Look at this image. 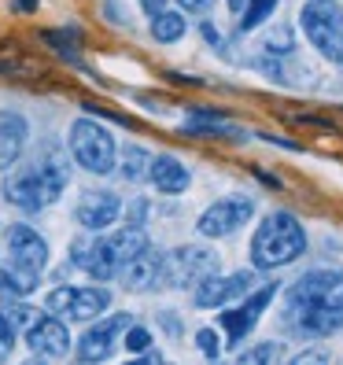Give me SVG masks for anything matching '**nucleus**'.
Returning a JSON list of instances; mask_svg holds the SVG:
<instances>
[{
  "instance_id": "nucleus-33",
  "label": "nucleus",
  "mask_w": 343,
  "mask_h": 365,
  "mask_svg": "<svg viewBox=\"0 0 343 365\" xmlns=\"http://www.w3.org/2000/svg\"><path fill=\"white\" fill-rule=\"evenodd\" d=\"M140 8L155 19V15H163V11H166V0H140Z\"/></svg>"
},
{
  "instance_id": "nucleus-14",
  "label": "nucleus",
  "mask_w": 343,
  "mask_h": 365,
  "mask_svg": "<svg viewBox=\"0 0 343 365\" xmlns=\"http://www.w3.org/2000/svg\"><path fill=\"white\" fill-rule=\"evenodd\" d=\"M74 214H78V222H81L85 229H107V225H111L118 214H122V200L115 196V192L96 188V192H85Z\"/></svg>"
},
{
  "instance_id": "nucleus-24",
  "label": "nucleus",
  "mask_w": 343,
  "mask_h": 365,
  "mask_svg": "<svg viewBox=\"0 0 343 365\" xmlns=\"http://www.w3.org/2000/svg\"><path fill=\"white\" fill-rule=\"evenodd\" d=\"M281 358V343H255L251 351H244L232 365H273Z\"/></svg>"
},
{
  "instance_id": "nucleus-18",
  "label": "nucleus",
  "mask_w": 343,
  "mask_h": 365,
  "mask_svg": "<svg viewBox=\"0 0 343 365\" xmlns=\"http://www.w3.org/2000/svg\"><path fill=\"white\" fill-rule=\"evenodd\" d=\"M152 244H148V236L140 225H122L115 236H107V251H111V259L115 266H126V262H133L140 251H148Z\"/></svg>"
},
{
  "instance_id": "nucleus-15",
  "label": "nucleus",
  "mask_w": 343,
  "mask_h": 365,
  "mask_svg": "<svg viewBox=\"0 0 343 365\" xmlns=\"http://www.w3.org/2000/svg\"><path fill=\"white\" fill-rule=\"evenodd\" d=\"M30 137V122L15 111H0V170L15 166V159L23 155Z\"/></svg>"
},
{
  "instance_id": "nucleus-30",
  "label": "nucleus",
  "mask_w": 343,
  "mask_h": 365,
  "mask_svg": "<svg viewBox=\"0 0 343 365\" xmlns=\"http://www.w3.org/2000/svg\"><path fill=\"white\" fill-rule=\"evenodd\" d=\"M11 347H15V329L8 325L4 317H0V361H4V358L11 354Z\"/></svg>"
},
{
  "instance_id": "nucleus-37",
  "label": "nucleus",
  "mask_w": 343,
  "mask_h": 365,
  "mask_svg": "<svg viewBox=\"0 0 343 365\" xmlns=\"http://www.w3.org/2000/svg\"><path fill=\"white\" fill-rule=\"evenodd\" d=\"M229 11H244V0H229Z\"/></svg>"
},
{
  "instance_id": "nucleus-2",
  "label": "nucleus",
  "mask_w": 343,
  "mask_h": 365,
  "mask_svg": "<svg viewBox=\"0 0 343 365\" xmlns=\"http://www.w3.org/2000/svg\"><path fill=\"white\" fill-rule=\"evenodd\" d=\"M67 181H71L67 163H63L59 155H45L41 163L8 174L4 196H8L11 207L34 214V210H45L48 203H56V200L63 196V188H67Z\"/></svg>"
},
{
  "instance_id": "nucleus-5",
  "label": "nucleus",
  "mask_w": 343,
  "mask_h": 365,
  "mask_svg": "<svg viewBox=\"0 0 343 365\" xmlns=\"http://www.w3.org/2000/svg\"><path fill=\"white\" fill-rule=\"evenodd\" d=\"M71 155H74L78 166L89 170V174H111L115 159H118V148H115V137L107 133L100 122L78 118L71 125Z\"/></svg>"
},
{
  "instance_id": "nucleus-4",
  "label": "nucleus",
  "mask_w": 343,
  "mask_h": 365,
  "mask_svg": "<svg viewBox=\"0 0 343 365\" xmlns=\"http://www.w3.org/2000/svg\"><path fill=\"white\" fill-rule=\"evenodd\" d=\"M299 23H303V34L310 37V45L321 56L343 63V8L336 0H310V4H303Z\"/></svg>"
},
{
  "instance_id": "nucleus-12",
  "label": "nucleus",
  "mask_w": 343,
  "mask_h": 365,
  "mask_svg": "<svg viewBox=\"0 0 343 365\" xmlns=\"http://www.w3.org/2000/svg\"><path fill=\"white\" fill-rule=\"evenodd\" d=\"M8 262L23 266L30 273H41L48 262V244L41 240V232L30 225H11L8 229Z\"/></svg>"
},
{
  "instance_id": "nucleus-36",
  "label": "nucleus",
  "mask_w": 343,
  "mask_h": 365,
  "mask_svg": "<svg viewBox=\"0 0 343 365\" xmlns=\"http://www.w3.org/2000/svg\"><path fill=\"white\" fill-rule=\"evenodd\" d=\"M15 8L19 11H30V8H37V0H15Z\"/></svg>"
},
{
  "instance_id": "nucleus-32",
  "label": "nucleus",
  "mask_w": 343,
  "mask_h": 365,
  "mask_svg": "<svg viewBox=\"0 0 343 365\" xmlns=\"http://www.w3.org/2000/svg\"><path fill=\"white\" fill-rule=\"evenodd\" d=\"M159 321H163L166 336H181V321H178V317H170V314H159Z\"/></svg>"
},
{
  "instance_id": "nucleus-7",
  "label": "nucleus",
  "mask_w": 343,
  "mask_h": 365,
  "mask_svg": "<svg viewBox=\"0 0 343 365\" xmlns=\"http://www.w3.org/2000/svg\"><path fill=\"white\" fill-rule=\"evenodd\" d=\"M111 292L107 288H56L48 292V310L67 321H93L107 310Z\"/></svg>"
},
{
  "instance_id": "nucleus-20",
  "label": "nucleus",
  "mask_w": 343,
  "mask_h": 365,
  "mask_svg": "<svg viewBox=\"0 0 343 365\" xmlns=\"http://www.w3.org/2000/svg\"><path fill=\"white\" fill-rule=\"evenodd\" d=\"M37 277L41 273H30L23 266L4 262V266H0V292H8V295H30L37 288Z\"/></svg>"
},
{
  "instance_id": "nucleus-34",
  "label": "nucleus",
  "mask_w": 343,
  "mask_h": 365,
  "mask_svg": "<svg viewBox=\"0 0 343 365\" xmlns=\"http://www.w3.org/2000/svg\"><path fill=\"white\" fill-rule=\"evenodd\" d=\"M178 4L185 8V11H200V8H207L210 0H178Z\"/></svg>"
},
{
  "instance_id": "nucleus-11",
  "label": "nucleus",
  "mask_w": 343,
  "mask_h": 365,
  "mask_svg": "<svg viewBox=\"0 0 343 365\" xmlns=\"http://www.w3.org/2000/svg\"><path fill=\"white\" fill-rule=\"evenodd\" d=\"M277 295V284H262L259 292H251L240 307H229L222 314V329L229 336V343H240L251 329H255V321H259V314L270 307V299Z\"/></svg>"
},
{
  "instance_id": "nucleus-35",
  "label": "nucleus",
  "mask_w": 343,
  "mask_h": 365,
  "mask_svg": "<svg viewBox=\"0 0 343 365\" xmlns=\"http://www.w3.org/2000/svg\"><path fill=\"white\" fill-rule=\"evenodd\" d=\"M126 365H159V354H144V358H133V361H126Z\"/></svg>"
},
{
  "instance_id": "nucleus-26",
  "label": "nucleus",
  "mask_w": 343,
  "mask_h": 365,
  "mask_svg": "<svg viewBox=\"0 0 343 365\" xmlns=\"http://www.w3.org/2000/svg\"><path fill=\"white\" fill-rule=\"evenodd\" d=\"M277 0H251V4L244 8V19H240V30H255L259 23H266V19L273 15Z\"/></svg>"
},
{
  "instance_id": "nucleus-10",
  "label": "nucleus",
  "mask_w": 343,
  "mask_h": 365,
  "mask_svg": "<svg viewBox=\"0 0 343 365\" xmlns=\"http://www.w3.org/2000/svg\"><path fill=\"white\" fill-rule=\"evenodd\" d=\"M251 284H255V273L251 269H240V273H229V277H207L203 284H196V307L210 310V307H225L229 299H240V295H251Z\"/></svg>"
},
{
  "instance_id": "nucleus-3",
  "label": "nucleus",
  "mask_w": 343,
  "mask_h": 365,
  "mask_svg": "<svg viewBox=\"0 0 343 365\" xmlns=\"http://www.w3.org/2000/svg\"><path fill=\"white\" fill-rule=\"evenodd\" d=\"M303 251H307V232L295 214H288V210L266 214L262 225L251 236V262L259 269H281V266L295 262Z\"/></svg>"
},
{
  "instance_id": "nucleus-25",
  "label": "nucleus",
  "mask_w": 343,
  "mask_h": 365,
  "mask_svg": "<svg viewBox=\"0 0 343 365\" xmlns=\"http://www.w3.org/2000/svg\"><path fill=\"white\" fill-rule=\"evenodd\" d=\"M0 317H4L11 329H23V332H30V329H34V325H37V321L45 317V314L34 310V307H26V303H11V307H8V314H0Z\"/></svg>"
},
{
  "instance_id": "nucleus-23",
  "label": "nucleus",
  "mask_w": 343,
  "mask_h": 365,
  "mask_svg": "<svg viewBox=\"0 0 343 365\" xmlns=\"http://www.w3.org/2000/svg\"><path fill=\"white\" fill-rule=\"evenodd\" d=\"M148 170H152V155H148L144 148H137V144L126 148V152H122V178L126 181H140Z\"/></svg>"
},
{
  "instance_id": "nucleus-6",
  "label": "nucleus",
  "mask_w": 343,
  "mask_h": 365,
  "mask_svg": "<svg viewBox=\"0 0 343 365\" xmlns=\"http://www.w3.org/2000/svg\"><path fill=\"white\" fill-rule=\"evenodd\" d=\"M214 273H218V255L207 251V247H196V244H185L178 251L163 255V277L159 281L166 288H196Z\"/></svg>"
},
{
  "instance_id": "nucleus-1",
  "label": "nucleus",
  "mask_w": 343,
  "mask_h": 365,
  "mask_svg": "<svg viewBox=\"0 0 343 365\" xmlns=\"http://www.w3.org/2000/svg\"><path fill=\"white\" fill-rule=\"evenodd\" d=\"M285 321L299 336H332L343 329V273L310 269L285 295Z\"/></svg>"
},
{
  "instance_id": "nucleus-19",
  "label": "nucleus",
  "mask_w": 343,
  "mask_h": 365,
  "mask_svg": "<svg viewBox=\"0 0 343 365\" xmlns=\"http://www.w3.org/2000/svg\"><path fill=\"white\" fill-rule=\"evenodd\" d=\"M74 262L93 277V281H111L115 277V259H111V251H107V240H96L85 247V255H74Z\"/></svg>"
},
{
  "instance_id": "nucleus-21",
  "label": "nucleus",
  "mask_w": 343,
  "mask_h": 365,
  "mask_svg": "<svg viewBox=\"0 0 343 365\" xmlns=\"http://www.w3.org/2000/svg\"><path fill=\"white\" fill-rule=\"evenodd\" d=\"M188 133H210V137H237V125H229L225 118L218 115H207V111H196L188 118Z\"/></svg>"
},
{
  "instance_id": "nucleus-9",
  "label": "nucleus",
  "mask_w": 343,
  "mask_h": 365,
  "mask_svg": "<svg viewBox=\"0 0 343 365\" xmlns=\"http://www.w3.org/2000/svg\"><path fill=\"white\" fill-rule=\"evenodd\" d=\"M122 329H130V314H115V317L100 321V325H93L89 332L78 339V361L81 365L107 361V358H111V351H115V339H118Z\"/></svg>"
},
{
  "instance_id": "nucleus-13",
  "label": "nucleus",
  "mask_w": 343,
  "mask_h": 365,
  "mask_svg": "<svg viewBox=\"0 0 343 365\" xmlns=\"http://www.w3.org/2000/svg\"><path fill=\"white\" fill-rule=\"evenodd\" d=\"M26 343L37 358H63L71 351V336H67V325L59 317H41L37 325L26 332Z\"/></svg>"
},
{
  "instance_id": "nucleus-31",
  "label": "nucleus",
  "mask_w": 343,
  "mask_h": 365,
  "mask_svg": "<svg viewBox=\"0 0 343 365\" xmlns=\"http://www.w3.org/2000/svg\"><path fill=\"white\" fill-rule=\"evenodd\" d=\"M288 365H329V354L325 351H299Z\"/></svg>"
},
{
  "instance_id": "nucleus-16",
  "label": "nucleus",
  "mask_w": 343,
  "mask_h": 365,
  "mask_svg": "<svg viewBox=\"0 0 343 365\" xmlns=\"http://www.w3.org/2000/svg\"><path fill=\"white\" fill-rule=\"evenodd\" d=\"M159 277H163V255L155 247L140 251L133 262L122 266V281H126V288H130V292H144V288L159 284Z\"/></svg>"
},
{
  "instance_id": "nucleus-27",
  "label": "nucleus",
  "mask_w": 343,
  "mask_h": 365,
  "mask_svg": "<svg viewBox=\"0 0 343 365\" xmlns=\"http://www.w3.org/2000/svg\"><path fill=\"white\" fill-rule=\"evenodd\" d=\"M41 37H45L48 45H56V48H59L63 56H74L78 41H81V34H78V30H45Z\"/></svg>"
},
{
  "instance_id": "nucleus-28",
  "label": "nucleus",
  "mask_w": 343,
  "mask_h": 365,
  "mask_svg": "<svg viewBox=\"0 0 343 365\" xmlns=\"http://www.w3.org/2000/svg\"><path fill=\"white\" fill-rule=\"evenodd\" d=\"M126 347H130V351H137V354H148V347H152V332H148V329H140V325H130V329H126Z\"/></svg>"
},
{
  "instance_id": "nucleus-22",
  "label": "nucleus",
  "mask_w": 343,
  "mask_h": 365,
  "mask_svg": "<svg viewBox=\"0 0 343 365\" xmlns=\"http://www.w3.org/2000/svg\"><path fill=\"white\" fill-rule=\"evenodd\" d=\"M181 34H185V15H178V11H163V15L152 19V37L163 41V45L178 41Z\"/></svg>"
},
{
  "instance_id": "nucleus-38",
  "label": "nucleus",
  "mask_w": 343,
  "mask_h": 365,
  "mask_svg": "<svg viewBox=\"0 0 343 365\" xmlns=\"http://www.w3.org/2000/svg\"><path fill=\"white\" fill-rule=\"evenodd\" d=\"M26 365H45V361H41V358H34V361H26Z\"/></svg>"
},
{
  "instance_id": "nucleus-8",
  "label": "nucleus",
  "mask_w": 343,
  "mask_h": 365,
  "mask_svg": "<svg viewBox=\"0 0 343 365\" xmlns=\"http://www.w3.org/2000/svg\"><path fill=\"white\" fill-rule=\"evenodd\" d=\"M251 214H255V200L251 196H229V200H218V203H210L203 214H200V222L196 229L203 236H232L240 225L251 222Z\"/></svg>"
},
{
  "instance_id": "nucleus-29",
  "label": "nucleus",
  "mask_w": 343,
  "mask_h": 365,
  "mask_svg": "<svg viewBox=\"0 0 343 365\" xmlns=\"http://www.w3.org/2000/svg\"><path fill=\"white\" fill-rule=\"evenodd\" d=\"M196 347L203 351V358H210V361H214V358L222 354V343H218V332H214V329H200V332H196Z\"/></svg>"
},
{
  "instance_id": "nucleus-17",
  "label": "nucleus",
  "mask_w": 343,
  "mask_h": 365,
  "mask_svg": "<svg viewBox=\"0 0 343 365\" xmlns=\"http://www.w3.org/2000/svg\"><path fill=\"white\" fill-rule=\"evenodd\" d=\"M148 178H152V185L159 192H166V196H178V192L188 188V166L174 155H155L152 159V170H148Z\"/></svg>"
}]
</instances>
